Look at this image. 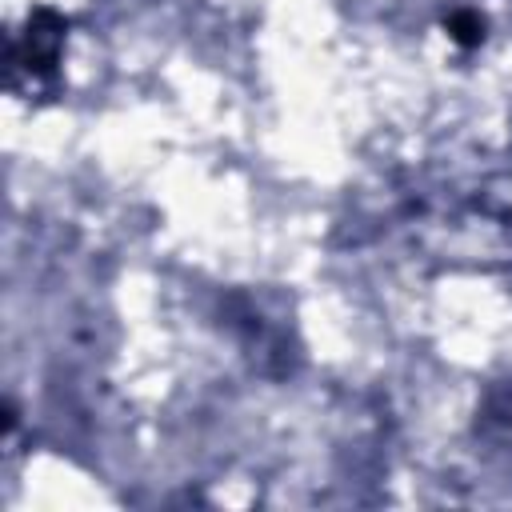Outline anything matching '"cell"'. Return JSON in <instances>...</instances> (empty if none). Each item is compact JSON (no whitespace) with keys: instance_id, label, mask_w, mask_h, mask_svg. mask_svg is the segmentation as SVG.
Masks as SVG:
<instances>
[{"instance_id":"6da1fadb","label":"cell","mask_w":512,"mask_h":512,"mask_svg":"<svg viewBox=\"0 0 512 512\" xmlns=\"http://www.w3.org/2000/svg\"><path fill=\"white\" fill-rule=\"evenodd\" d=\"M452 28H456V36H460L464 44H476V40L484 36V24H480L476 16H456V20H452Z\"/></svg>"}]
</instances>
